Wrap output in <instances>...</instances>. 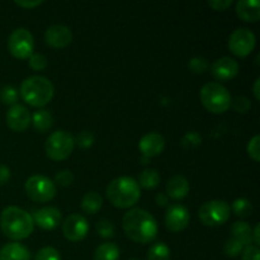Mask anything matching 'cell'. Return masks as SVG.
Instances as JSON below:
<instances>
[{"mask_svg":"<svg viewBox=\"0 0 260 260\" xmlns=\"http://www.w3.org/2000/svg\"><path fill=\"white\" fill-rule=\"evenodd\" d=\"M122 228L132 241L139 244L151 243L157 235L156 220L151 213L142 208H132L124 213Z\"/></svg>","mask_w":260,"mask_h":260,"instance_id":"cell-1","label":"cell"},{"mask_svg":"<svg viewBox=\"0 0 260 260\" xmlns=\"http://www.w3.org/2000/svg\"><path fill=\"white\" fill-rule=\"evenodd\" d=\"M0 228L7 238L18 241L24 240L33 233L35 222L27 211L17 206H9L0 215Z\"/></svg>","mask_w":260,"mask_h":260,"instance_id":"cell-2","label":"cell"},{"mask_svg":"<svg viewBox=\"0 0 260 260\" xmlns=\"http://www.w3.org/2000/svg\"><path fill=\"white\" fill-rule=\"evenodd\" d=\"M107 198L117 208H129L141 197L137 180L131 177H119L112 180L107 187Z\"/></svg>","mask_w":260,"mask_h":260,"instance_id":"cell-3","label":"cell"},{"mask_svg":"<svg viewBox=\"0 0 260 260\" xmlns=\"http://www.w3.org/2000/svg\"><path fill=\"white\" fill-rule=\"evenodd\" d=\"M53 94L55 88L45 76H29L20 85V95L23 101L32 107H45L52 101Z\"/></svg>","mask_w":260,"mask_h":260,"instance_id":"cell-4","label":"cell"},{"mask_svg":"<svg viewBox=\"0 0 260 260\" xmlns=\"http://www.w3.org/2000/svg\"><path fill=\"white\" fill-rule=\"evenodd\" d=\"M203 107L213 114H222L231 107L230 91L220 83H208L200 91Z\"/></svg>","mask_w":260,"mask_h":260,"instance_id":"cell-5","label":"cell"},{"mask_svg":"<svg viewBox=\"0 0 260 260\" xmlns=\"http://www.w3.org/2000/svg\"><path fill=\"white\" fill-rule=\"evenodd\" d=\"M74 146H75V139L73 137V135L70 132L60 129V131L51 134L46 140V155L51 160L61 161L70 156Z\"/></svg>","mask_w":260,"mask_h":260,"instance_id":"cell-6","label":"cell"},{"mask_svg":"<svg viewBox=\"0 0 260 260\" xmlns=\"http://www.w3.org/2000/svg\"><path fill=\"white\" fill-rule=\"evenodd\" d=\"M28 198L36 203L50 202L56 196V184L45 175H32L24 184Z\"/></svg>","mask_w":260,"mask_h":260,"instance_id":"cell-7","label":"cell"},{"mask_svg":"<svg viewBox=\"0 0 260 260\" xmlns=\"http://www.w3.org/2000/svg\"><path fill=\"white\" fill-rule=\"evenodd\" d=\"M198 217L206 226H221L230 218V206L221 200L208 201L201 206Z\"/></svg>","mask_w":260,"mask_h":260,"instance_id":"cell-8","label":"cell"},{"mask_svg":"<svg viewBox=\"0 0 260 260\" xmlns=\"http://www.w3.org/2000/svg\"><path fill=\"white\" fill-rule=\"evenodd\" d=\"M8 50L15 58H29L35 51V40L32 33L27 28H17L13 30L8 40Z\"/></svg>","mask_w":260,"mask_h":260,"instance_id":"cell-9","label":"cell"},{"mask_svg":"<svg viewBox=\"0 0 260 260\" xmlns=\"http://www.w3.org/2000/svg\"><path fill=\"white\" fill-rule=\"evenodd\" d=\"M255 35L248 28H239L229 38V48L238 57H246L255 47Z\"/></svg>","mask_w":260,"mask_h":260,"instance_id":"cell-10","label":"cell"},{"mask_svg":"<svg viewBox=\"0 0 260 260\" xmlns=\"http://www.w3.org/2000/svg\"><path fill=\"white\" fill-rule=\"evenodd\" d=\"M88 231L89 222L84 216L74 213V215L68 216L66 220L63 221L62 233L69 241L76 243V241L83 240L88 235Z\"/></svg>","mask_w":260,"mask_h":260,"instance_id":"cell-11","label":"cell"},{"mask_svg":"<svg viewBox=\"0 0 260 260\" xmlns=\"http://www.w3.org/2000/svg\"><path fill=\"white\" fill-rule=\"evenodd\" d=\"M190 216L187 208L182 205H172L167 210L165 226L172 233H180L189 225Z\"/></svg>","mask_w":260,"mask_h":260,"instance_id":"cell-12","label":"cell"},{"mask_svg":"<svg viewBox=\"0 0 260 260\" xmlns=\"http://www.w3.org/2000/svg\"><path fill=\"white\" fill-rule=\"evenodd\" d=\"M45 41L52 48H65L73 41V33L70 28L62 24L51 25L45 32Z\"/></svg>","mask_w":260,"mask_h":260,"instance_id":"cell-13","label":"cell"},{"mask_svg":"<svg viewBox=\"0 0 260 260\" xmlns=\"http://www.w3.org/2000/svg\"><path fill=\"white\" fill-rule=\"evenodd\" d=\"M30 113L22 104H14L7 112V124L12 131L23 132L29 127Z\"/></svg>","mask_w":260,"mask_h":260,"instance_id":"cell-14","label":"cell"},{"mask_svg":"<svg viewBox=\"0 0 260 260\" xmlns=\"http://www.w3.org/2000/svg\"><path fill=\"white\" fill-rule=\"evenodd\" d=\"M33 222L42 230H53L61 222V212L58 208L48 206L40 208L32 216Z\"/></svg>","mask_w":260,"mask_h":260,"instance_id":"cell-15","label":"cell"},{"mask_svg":"<svg viewBox=\"0 0 260 260\" xmlns=\"http://www.w3.org/2000/svg\"><path fill=\"white\" fill-rule=\"evenodd\" d=\"M239 63L231 57H221L211 66L213 78L218 81H229L239 74Z\"/></svg>","mask_w":260,"mask_h":260,"instance_id":"cell-16","label":"cell"},{"mask_svg":"<svg viewBox=\"0 0 260 260\" xmlns=\"http://www.w3.org/2000/svg\"><path fill=\"white\" fill-rule=\"evenodd\" d=\"M139 149L145 157H155L161 154L165 149V140L159 134H147L140 140Z\"/></svg>","mask_w":260,"mask_h":260,"instance_id":"cell-17","label":"cell"},{"mask_svg":"<svg viewBox=\"0 0 260 260\" xmlns=\"http://www.w3.org/2000/svg\"><path fill=\"white\" fill-rule=\"evenodd\" d=\"M236 14L244 22L255 23L260 19V3L258 0H239Z\"/></svg>","mask_w":260,"mask_h":260,"instance_id":"cell-18","label":"cell"},{"mask_svg":"<svg viewBox=\"0 0 260 260\" xmlns=\"http://www.w3.org/2000/svg\"><path fill=\"white\" fill-rule=\"evenodd\" d=\"M188 193H189V183L183 175H174L167 183V196L172 200H183L187 197Z\"/></svg>","mask_w":260,"mask_h":260,"instance_id":"cell-19","label":"cell"},{"mask_svg":"<svg viewBox=\"0 0 260 260\" xmlns=\"http://www.w3.org/2000/svg\"><path fill=\"white\" fill-rule=\"evenodd\" d=\"M0 260H30V251L19 243L5 244L0 249Z\"/></svg>","mask_w":260,"mask_h":260,"instance_id":"cell-20","label":"cell"},{"mask_svg":"<svg viewBox=\"0 0 260 260\" xmlns=\"http://www.w3.org/2000/svg\"><path fill=\"white\" fill-rule=\"evenodd\" d=\"M251 230L250 225L244 221H238L231 228V234H233V239L243 245V248H246L249 245H253V238H251Z\"/></svg>","mask_w":260,"mask_h":260,"instance_id":"cell-21","label":"cell"},{"mask_svg":"<svg viewBox=\"0 0 260 260\" xmlns=\"http://www.w3.org/2000/svg\"><path fill=\"white\" fill-rule=\"evenodd\" d=\"M30 118H32L30 123H32L33 127H35L38 132H41V134L47 132L53 124L52 114L48 111H45V109H40V111L35 112Z\"/></svg>","mask_w":260,"mask_h":260,"instance_id":"cell-22","label":"cell"},{"mask_svg":"<svg viewBox=\"0 0 260 260\" xmlns=\"http://www.w3.org/2000/svg\"><path fill=\"white\" fill-rule=\"evenodd\" d=\"M103 206V200H102L101 194L96 192H89L84 196L83 201H81V210L86 215H95L99 212Z\"/></svg>","mask_w":260,"mask_h":260,"instance_id":"cell-23","label":"cell"},{"mask_svg":"<svg viewBox=\"0 0 260 260\" xmlns=\"http://www.w3.org/2000/svg\"><path fill=\"white\" fill-rule=\"evenodd\" d=\"M119 248L114 243H104L95 249L94 260H119Z\"/></svg>","mask_w":260,"mask_h":260,"instance_id":"cell-24","label":"cell"},{"mask_svg":"<svg viewBox=\"0 0 260 260\" xmlns=\"http://www.w3.org/2000/svg\"><path fill=\"white\" fill-rule=\"evenodd\" d=\"M160 183V175L155 169H146L140 174L139 177V187L144 189H155Z\"/></svg>","mask_w":260,"mask_h":260,"instance_id":"cell-25","label":"cell"},{"mask_svg":"<svg viewBox=\"0 0 260 260\" xmlns=\"http://www.w3.org/2000/svg\"><path fill=\"white\" fill-rule=\"evenodd\" d=\"M147 260H170V249L164 243H156L147 250Z\"/></svg>","mask_w":260,"mask_h":260,"instance_id":"cell-26","label":"cell"},{"mask_svg":"<svg viewBox=\"0 0 260 260\" xmlns=\"http://www.w3.org/2000/svg\"><path fill=\"white\" fill-rule=\"evenodd\" d=\"M231 208H233L234 213H235L236 216L243 218L250 217L251 213H253V205H251L250 201L246 200V198H238V200H235L233 202Z\"/></svg>","mask_w":260,"mask_h":260,"instance_id":"cell-27","label":"cell"},{"mask_svg":"<svg viewBox=\"0 0 260 260\" xmlns=\"http://www.w3.org/2000/svg\"><path fill=\"white\" fill-rule=\"evenodd\" d=\"M0 101L7 106H14L18 101V91L14 86L5 85L0 89Z\"/></svg>","mask_w":260,"mask_h":260,"instance_id":"cell-28","label":"cell"},{"mask_svg":"<svg viewBox=\"0 0 260 260\" xmlns=\"http://www.w3.org/2000/svg\"><path fill=\"white\" fill-rule=\"evenodd\" d=\"M223 250H225V254L228 256H230V258H236V256H239L243 253L244 248L239 241H236L235 239L231 238L226 241Z\"/></svg>","mask_w":260,"mask_h":260,"instance_id":"cell-29","label":"cell"},{"mask_svg":"<svg viewBox=\"0 0 260 260\" xmlns=\"http://www.w3.org/2000/svg\"><path fill=\"white\" fill-rule=\"evenodd\" d=\"M96 231H98L99 236L103 239H111L114 235V226L111 221L108 220H101L96 223Z\"/></svg>","mask_w":260,"mask_h":260,"instance_id":"cell-30","label":"cell"},{"mask_svg":"<svg viewBox=\"0 0 260 260\" xmlns=\"http://www.w3.org/2000/svg\"><path fill=\"white\" fill-rule=\"evenodd\" d=\"M231 106H233V108L235 109V112H238V113H241V114L246 113V112H249V109L251 108L250 101L244 95L236 96V98L231 102Z\"/></svg>","mask_w":260,"mask_h":260,"instance_id":"cell-31","label":"cell"},{"mask_svg":"<svg viewBox=\"0 0 260 260\" xmlns=\"http://www.w3.org/2000/svg\"><path fill=\"white\" fill-rule=\"evenodd\" d=\"M201 142H202V139H201L200 135L197 134L196 131L188 132L182 140V146L184 149H193V147L200 146Z\"/></svg>","mask_w":260,"mask_h":260,"instance_id":"cell-32","label":"cell"},{"mask_svg":"<svg viewBox=\"0 0 260 260\" xmlns=\"http://www.w3.org/2000/svg\"><path fill=\"white\" fill-rule=\"evenodd\" d=\"M188 66H189V69L194 74H203L205 71H207L208 62L207 60L203 57H193L189 60Z\"/></svg>","mask_w":260,"mask_h":260,"instance_id":"cell-33","label":"cell"},{"mask_svg":"<svg viewBox=\"0 0 260 260\" xmlns=\"http://www.w3.org/2000/svg\"><path fill=\"white\" fill-rule=\"evenodd\" d=\"M35 260H61V258L60 253L55 248L47 246V248H42L38 251Z\"/></svg>","mask_w":260,"mask_h":260,"instance_id":"cell-34","label":"cell"},{"mask_svg":"<svg viewBox=\"0 0 260 260\" xmlns=\"http://www.w3.org/2000/svg\"><path fill=\"white\" fill-rule=\"evenodd\" d=\"M259 145H260V136H259V135L254 136L248 144L249 156H250L251 159H253L254 161H256V162H259V160H260V147H259Z\"/></svg>","mask_w":260,"mask_h":260,"instance_id":"cell-35","label":"cell"},{"mask_svg":"<svg viewBox=\"0 0 260 260\" xmlns=\"http://www.w3.org/2000/svg\"><path fill=\"white\" fill-rule=\"evenodd\" d=\"M94 142V135L90 131H81L75 139V144L81 149H89Z\"/></svg>","mask_w":260,"mask_h":260,"instance_id":"cell-36","label":"cell"},{"mask_svg":"<svg viewBox=\"0 0 260 260\" xmlns=\"http://www.w3.org/2000/svg\"><path fill=\"white\" fill-rule=\"evenodd\" d=\"M29 66L36 71L45 70L47 68V58L42 53H33L29 57Z\"/></svg>","mask_w":260,"mask_h":260,"instance_id":"cell-37","label":"cell"},{"mask_svg":"<svg viewBox=\"0 0 260 260\" xmlns=\"http://www.w3.org/2000/svg\"><path fill=\"white\" fill-rule=\"evenodd\" d=\"M74 180V174L70 172V170H61L56 174L55 177V184L61 185V187H68L73 183Z\"/></svg>","mask_w":260,"mask_h":260,"instance_id":"cell-38","label":"cell"},{"mask_svg":"<svg viewBox=\"0 0 260 260\" xmlns=\"http://www.w3.org/2000/svg\"><path fill=\"white\" fill-rule=\"evenodd\" d=\"M241 254H243V256H241L243 260H259L260 251L258 246L249 245L246 246V248H244L243 253Z\"/></svg>","mask_w":260,"mask_h":260,"instance_id":"cell-39","label":"cell"},{"mask_svg":"<svg viewBox=\"0 0 260 260\" xmlns=\"http://www.w3.org/2000/svg\"><path fill=\"white\" fill-rule=\"evenodd\" d=\"M231 4H233V0H212V2H208V5L213 10H218V12H223L229 7H231Z\"/></svg>","mask_w":260,"mask_h":260,"instance_id":"cell-40","label":"cell"},{"mask_svg":"<svg viewBox=\"0 0 260 260\" xmlns=\"http://www.w3.org/2000/svg\"><path fill=\"white\" fill-rule=\"evenodd\" d=\"M10 179V170L5 165H0V185H5Z\"/></svg>","mask_w":260,"mask_h":260,"instance_id":"cell-41","label":"cell"},{"mask_svg":"<svg viewBox=\"0 0 260 260\" xmlns=\"http://www.w3.org/2000/svg\"><path fill=\"white\" fill-rule=\"evenodd\" d=\"M42 0H35V2H20V0H15V5L18 7L25 8V9H33V8H37L42 4Z\"/></svg>","mask_w":260,"mask_h":260,"instance_id":"cell-42","label":"cell"},{"mask_svg":"<svg viewBox=\"0 0 260 260\" xmlns=\"http://www.w3.org/2000/svg\"><path fill=\"white\" fill-rule=\"evenodd\" d=\"M259 230H260V226L256 225L255 229L253 230V233H251V238H253V243L255 244V246H259V244H260Z\"/></svg>","mask_w":260,"mask_h":260,"instance_id":"cell-43","label":"cell"},{"mask_svg":"<svg viewBox=\"0 0 260 260\" xmlns=\"http://www.w3.org/2000/svg\"><path fill=\"white\" fill-rule=\"evenodd\" d=\"M155 200H156V203L159 206H167L168 205V201H169V198H168L167 194H162V193H159V194L155 197Z\"/></svg>","mask_w":260,"mask_h":260,"instance_id":"cell-44","label":"cell"},{"mask_svg":"<svg viewBox=\"0 0 260 260\" xmlns=\"http://www.w3.org/2000/svg\"><path fill=\"white\" fill-rule=\"evenodd\" d=\"M259 84H260V79L258 78V79H256V80H255V83H254V86H253V93H254V96H255L256 101H260Z\"/></svg>","mask_w":260,"mask_h":260,"instance_id":"cell-45","label":"cell"},{"mask_svg":"<svg viewBox=\"0 0 260 260\" xmlns=\"http://www.w3.org/2000/svg\"><path fill=\"white\" fill-rule=\"evenodd\" d=\"M129 260H137V259H129Z\"/></svg>","mask_w":260,"mask_h":260,"instance_id":"cell-46","label":"cell"}]
</instances>
